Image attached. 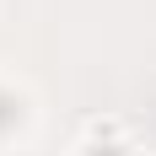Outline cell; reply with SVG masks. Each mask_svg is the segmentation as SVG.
<instances>
[{
	"label": "cell",
	"mask_w": 156,
	"mask_h": 156,
	"mask_svg": "<svg viewBox=\"0 0 156 156\" xmlns=\"http://www.w3.org/2000/svg\"><path fill=\"white\" fill-rule=\"evenodd\" d=\"M16 124H22V97H11V92H0V135H11Z\"/></svg>",
	"instance_id": "cell-1"
},
{
	"label": "cell",
	"mask_w": 156,
	"mask_h": 156,
	"mask_svg": "<svg viewBox=\"0 0 156 156\" xmlns=\"http://www.w3.org/2000/svg\"><path fill=\"white\" fill-rule=\"evenodd\" d=\"M86 156H124V145H113V140H97Z\"/></svg>",
	"instance_id": "cell-2"
}]
</instances>
